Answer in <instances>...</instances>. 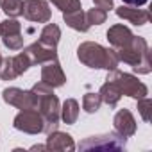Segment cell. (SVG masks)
Here are the masks:
<instances>
[{
    "label": "cell",
    "mask_w": 152,
    "mask_h": 152,
    "mask_svg": "<svg viewBox=\"0 0 152 152\" xmlns=\"http://www.w3.org/2000/svg\"><path fill=\"white\" fill-rule=\"evenodd\" d=\"M63 20L64 23L73 29V31H79V32H88L90 31V23L86 20V13L83 9H75V11H68V13H63Z\"/></svg>",
    "instance_id": "cell-17"
},
{
    "label": "cell",
    "mask_w": 152,
    "mask_h": 152,
    "mask_svg": "<svg viewBox=\"0 0 152 152\" xmlns=\"http://www.w3.org/2000/svg\"><path fill=\"white\" fill-rule=\"evenodd\" d=\"M2 59H4V57H2V54H0V64H2Z\"/></svg>",
    "instance_id": "cell-29"
},
{
    "label": "cell",
    "mask_w": 152,
    "mask_h": 152,
    "mask_svg": "<svg viewBox=\"0 0 152 152\" xmlns=\"http://www.w3.org/2000/svg\"><path fill=\"white\" fill-rule=\"evenodd\" d=\"M0 36H2L4 47H7L9 50H20L23 47L22 23L16 18H7L0 22Z\"/></svg>",
    "instance_id": "cell-8"
},
{
    "label": "cell",
    "mask_w": 152,
    "mask_h": 152,
    "mask_svg": "<svg viewBox=\"0 0 152 152\" xmlns=\"http://www.w3.org/2000/svg\"><path fill=\"white\" fill-rule=\"evenodd\" d=\"M127 145V138L120 136L118 132H107V134H99V136H90L84 141H81L79 148L81 150H124Z\"/></svg>",
    "instance_id": "cell-5"
},
{
    "label": "cell",
    "mask_w": 152,
    "mask_h": 152,
    "mask_svg": "<svg viewBox=\"0 0 152 152\" xmlns=\"http://www.w3.org/2000/svg\"><path fill=\"white\" fill-rule=\"evenodd\" d=\"M47 150H57V152H72L75 150L73 138L68 132L63 131H50L47 138Z\"/></svg>",
    "instance_id": "cell-14"
},
{
    "label": "cell",
    "mask_w": 152,
    "mask_h": 152,
    "mask_svg": "<svg viewBox=\"0 0 152 152\" xmlns=\"http://www.w3.org/2000/svg\"><path fill=\"white\" fill-rule=\"evenodd\" d=\"M107 79H113V81L118 84L122 95H127V97H131V99H136V100H138V99H143V97L148 95V88H147L141 81H138V77H134L132 73L111 70V72L107 73Z\"/></svg>",
    "instance_id": "cell-4"
},
{
    "label": "cell",
    "mask_w": 152,
    "mask_h": 152,
    "mask_svg": "<svg viewBox=\"0 0 152 152\" xmlns=\"http://www.w3.org/2000/svg\"><path fill=\"white\" fill-rule=\"evenodd\" d=\"M100 106H102V99H100V95L99 93H86L84 97H83V109L86 111V113H90V115H93V113H97L99 109H100Z\"/></svg>",
    "instance_id": "cell-21"
},
{
    "label": "cell",
    "mask_w": 152,
    "mask_h": 152,
    "mask_svg": "<svg viewBox=\"0 0 152 152\" xmlns=\"http://www.w3.org/2000/svg\"><path fill=\"white\" fill-rule=\"evenodd\" d=\"M77 57L79 61L88 66V68H97V70H116L118 66V56L115 52V48H107L102 47L100 43L95 41H84L79 45L77 48Z\"/></svg>",
    "instance_id": "cell-2"
},
{
    "label": "cell",
    "mask_w": 152,
    "mask_h": 152,
    "mask_svg": "<svg viewBox=\"0 0 152 152\" xmlns=\"http://www.w3.org/2000/svg\"><path fill=\"white\" fill-rule=\"evenodd\" d=\"M113 125H115V132L125 138H131L136 132V120L129 109H120L113 118Z\"/></svg>",
    "instance_id": "cell-13"
},
{
    "label": "cell",
    "mask_w": 152,
    "mask_h": 152,
    "mask_svg": "<svg viewBox=\"0 0 152 152\" xmlns=\"http://www.w3.org/2000/svg\"><path fill=\"white\" fill-rule=\"evenodd\" d=\"M23 0H0V7L7 15V18H16L22 15Z\"/></svg>",
    "instance_id": "cell-22"
},
{
    "label": "cell",
    "mask_w": 152,
    "mask_h": 152,
    "mask_svg": "<svg viewBox=\"0 0 152 152\" xmlns=\"http://www.w3.org/2000/svg\"><path fill=\"white\" fill-rule=\"evenodd\" d=\"M31 91L36 95V109L39 111V115L43 116L45 120V132H50V131H56L57 125H59V113H61V104H59V99L54 95V88L48 86L47 83L39 81L36 83Z\"/></svg>",
    "instance_id": "cell-1"
},
{
    "label": "cell",
    "mask_w": 152,
    "mask_h": 152,
    "mask_svg": "<svg viewBox=\"0 0 152 152\" xmlns=\"http://www.w3.org/2000/svg\"><path fill=\"white\" fill-rule=\"evenodd\" d=\"M93 4H95V7H100V9H104V11H109V9L115 7L113 0H93Z\"/></svg>",
    "instance_id": "cell-26"
},
{
    "label": "cell",
    "mask_w": 152,
    "mask_h": 152,
    "mask_svg": "<svg viewBox=\"0 0 152 152\" xmlns=\"http://www.w3.org/2000/svg\"><path fill=\"white\" fill-rule=\"evenodd\" d=\"M2 99L6 104L15 106L18 109H36V95L31 90H22V88H6L2 91Z\"/></svg>",
    "instance_id": "cell-10"
},
{
    "label": "cell",
    "mask_w": 152,
    "mask_h": 152,
    "mask_svg": "<svg viewBox=\"0 0 152 152\" xmlns=\"http://www.w3.org/2000/svg\"><path fill=\"white\" fill-rule=\"evenodd\" d=\"M41 81L47 83L48 86L52 88H59L66 83V75L59 64L57 59H52V61H47L43 63V68H41Z\"/></svg>",
    "instance_id": "cell-11"
},
{
    "label": "cell",
    "mask_w": 152,
    "mask_h": 152,
    "mask_svg": "<svg viewBox=\"0 0 152 152\" xmlns=\"http://www.w3.org/2000/svg\"><path fill=\"white\" fill-rule=\"evenodd\" d=\"M50 2H52L57 9H61L63 13L81 9V0H50Z\"/></svg>",
    "instance_id": "cell-24"
},
{
    "label": "cell",
    "mask_w": 152,
    "mask_h": 152,
    "mask_svg": "<svg viewBox=\"0 0 152 152\" xmlns=\"http://www.w3.org/2000/svg\"><path fill=\"white\" fill-rule=\"evenodd\" d=\"M13 127L27 134H41L45 132V120L38 109H22L15 116Z\"/></svg>",
    "instance_id": "cell-6"
},
{
    "label": "cell",
    "mask_w": 152,
    "mask_h": 152,
    "mask_svg": "<svg viewBox=\"0 0 152 152\" xmlns=\"http://www.w3.org/2000/svg\"><path fill=\"white\" fill-rule=\"evenodd\" d=\"M86 20L90 25H100L107 20V11L100 9V7H93L86 11Z\"/></svg>",
    "instance_id": "cell-23"
},
{
    "label": "cell",
    "mask_w": 152,
    "mask_h": 152,
    "mask_svg": "<svg viewBox=\"0 0 152 152\" xmlns=\"http://www.w3.org/2000/svg\"><path fill=\"white\" fill-rule=\"evenodd\" d=\"M124 4H127V6H134V7H141V6H145L148 0H122Z\"/></svg>",
    "instance_id": "cell-27"
},
{
    "label": "cell",
    "mask_w": 152,
    "mask_h": 152,
    "mask_svg": "<svg viewBox=\"0 0 152 152\" xmlns=\"http://www.w3.org/2000/svg\"><path fill=\"white\" fill-rule=\"evenodd\" d=\"M115 52L118 56V61H124L125 64L132 66V70L136 73H140V75L150 73V70H152V64H150V48H148V43H147L145 38L134 36L132 41L127 47L118 48Z\"/></svg>",
    "instance_id": "cell-3"
},
{
    "label": "cell",
    "mask_w": 152,
    "mask_h": 152,
    "mask_svg": "<svg viewBox=\"0 0 152 152\" xmlns=\"http://www.w3.org/2000/svg\"><path fill=\"white\" fill-rule=\"evenodd\" d=\"M22 15L25 20L34 23H48L52 18V11L47 0H23Z\"/></svg>",
    "instance_id": "cell-9"
},
{
    "label": "cell",
    "mask_w": 152,
    "mask_h": 152,
    "mask_svg": "<svg viewBox=\"0 0 152 152\" xmlns=\"http://www.w3.org/2000/svg\"><path fill=\"white\" fill-rule=\"evenodd\" d=\"M102 102H106L109 107H115L118 104V100L122 99V91L118 88V84L113 81V79H107L106 77V83L100 86V91H99Z\"/></svg>",
    "instance_id": "cell-18"
},
{
    "label": "cell",
    "mask_w": 152,
    "mask_h": 152,
    "mask_svg": "<svg viewBox=\"0 0 152 152\" xmlns=\"http://www.w3.org/2000/svg\"><path fill=\"white\" fill-rule=\"evenodd\" d=\"M31 150H47V145H34L31 147Z\"/></svg>",
    "instance_id": "cell-28"
},
{
    "label": "cell",
    "mask_w": 152,
    "mask_h": 152,
    "mask_svg": "<svg viewBox=\"0 0 152 152\" xmlns=\"http://www.w3.org/2000/svg\"><path fill=\"white\" fill-rule=\"evenodd\" d=\"M32 66L29 56L25 52H20L13 57H4L0 64V79L2 81H13L20 75H23Z\"/></svg>",
    "instance_id": "cell-7"
},
{
    "label": "cell",
    "mask_w": 152,
    "mask_h": 152,
    "mask_svg": "<svg viewBox=\"0 0 152 152\" xmlns=\"http://www.w3.org/2000/svg\"><path fill=\"white\" fill-rule=\"evenodd\" d=\"M59 39H61V29L56 23H47L39 32L38 43H41L45 47H50V48H57Z\"/></svg>",
    "instance_id": "cell-19"
},
{
    "label": "cell",
    "mask_w": 152,
    "mask_h": 152,
    "mask_svg": "<svg viewBox=\"0 0 152 152\" xmlns=\"http://www.w3.org/2000/svg\"><path fill=\"white\" fill-rule=\"evenodd\" d=\"M116 16L122 20H127L132 25H145L150 22V13L147 9H140L134 6H122L116 9Z\"/></svg>",
    "instance_id": "cell-16"
},
{
    "label": "cell",
    "mask_w": 152,
    "mask_h": 152,
    "mask_svg": "<svg viewBox=\"0 0 152 152\" xmlns=\"http://www.w3.org/2000/svg\"><path fill=\"white\" fill-rule=\"evenodd\" d=\"M23 52L29 56V59H31L32 64H43V63H47V61L57 59V50H56V48L45 47V45H41V43H38V41L32 43V45H29Z\"/></svg>",
    "instance_id": "cell-15"
},
{
    "label": "cell",
    "mask_w": 152,
    "mask_h": 152,
    "mask_svg": "<svg viewBox=\"0 0 152 152\" xmlns=\"http://www.w3.org/2000/svg\"><path fill=\"white\" fill-rule=\"evenodd\" d=\"M61 120L68 125L75 124L79 118V102L75 100V99H66L61 106V113H59Z\"/></svg>",
    "instance_id": "cell-20"
},
{
    "label": "cell",
    "mask_w": 152,
    "mask_h": 152,
    "mask_svg": "<svg viewBox=\"0 0 152 152\" xmlns=\"http://www.w3.org/2000/svg\"><path fill=\"white\" fill-rule=\"evenodd\" d=\"M106 36H107V41H109V45H111V47H113L115 50H118V48H124V47H127V45H129V43L132 41V38H134L132 31H131L129 27L122 25V23L111 25Z\"/></svg>",
    "instance_id": "cell-12"
},
{
    "label": "cell",
    "mask_w": 152,
    "mask_h": 152,
    "mask_svg": "<svg viewBox=\"0 0 152 152\" xmlns=\"http://www.w3.org/2000/svg\"><path fill=\"white\" fill-rule=\"evenodd\" d=\"M150 106H152V102H150L148 97L138 99V111H140V115L145 122H150Z\"/></svg>",
    "instance_id": "cell-25"
}]
</instances>
